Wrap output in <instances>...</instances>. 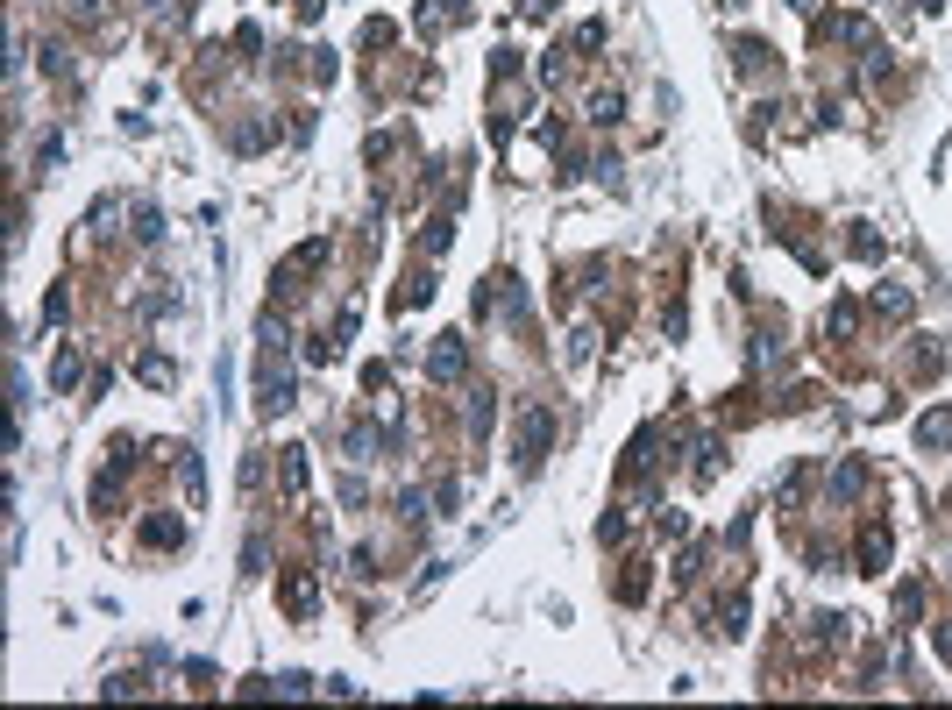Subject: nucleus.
<instances>
[{
	"instance_id": "obj_1",
	"label": "nucleus",
	"mask_w": 952,
	"mask_h": 710,
	"mask_svg": "<svg viewBox=\"0 0 952 710\" xmlns=\"http://www.w3.org/2000/svg\"><path fill=\"white\" fill-rule=\"evenodd\" d=\"M548 434H555V412H526V426H519V469H533V462H540Z\"/></svg>"
},
{
	"instance_id": "obj_2",
	"label": "nucleus",
	"mask_w": 952,
	"mask_h": 710,
	"mask_svg": "<svg viewBox=\"0 0 952 710\" xmlns=\"http://www.w3.org/2000/svg\"><path fill=\"white\" fill-rule=\"evenodd\" d=\"M427 370H434V377H462V348H455V334H441V348L427 355Z\"/></svg>"
},
{
	"instance_id": "obj_3",
	"label": "nucleus",
	"mask_w": 952,
	"mask_h": 710,
	"mask_svg": "<svg viewBox=\"0 0 952 710\" xmlns=\"http://www.w3.org/2000/svg\"><path fill=\"white\" fill-rule=\"evenodd\" d=\"M285 604L306 611V604H313V576H285Z\"/></svg>"
},
{
	"instance_id": "obj_4",
	"label": "nucleus",
	"mask_w": 952,
	"mask_h": 710,
	"mask_svg": "<svg viewBox=\"0 0 952 710\" xmlns=\"http://www.w3.org/2000/svg\"><path fill=\"white\" fill-rule=\"evenodd\" d=\"M938 441H952V412H931V419H924V448H938Z\"/></svg>"
},
{
	"instance_id": "obj_5",
	"label": "nucleus",
	"mask_w": 952,
	"mask_h": 710,
	"mask_svg": "<svg viewBox=\"0 0 952 710\" xmlns=\"http://www.w3.org/2000/svg\"><path fill=\"white\" fill-rule=\"evenodd\" d=\"M72 377H79V355H72V348H64V355H57V370H50V384L64 391V384H72Z\"/></svg>"
}]
</instances>
